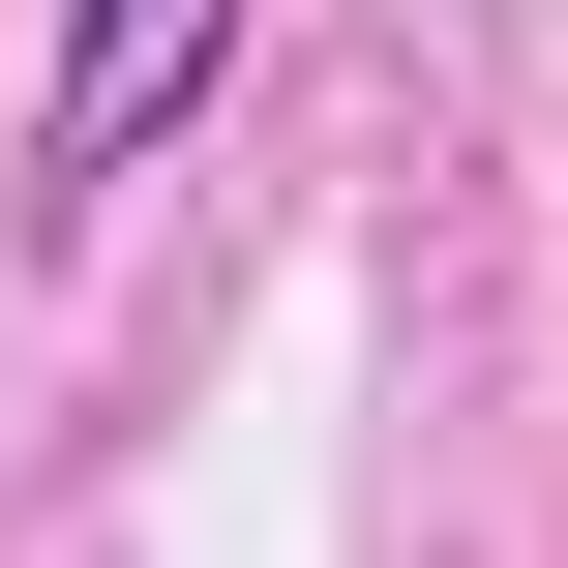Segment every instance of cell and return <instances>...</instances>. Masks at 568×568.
I'll use <instances>...</instances> for the list:
<instances>
[{"instance_id":"1","label":"cell","mask_w":568,"mask_h":568,"mask_svg":"<svg viewBox=\"0 0 568 568\" xmlns=\"http://www.w3.org/2000/svg\"><path fill=\"white\" fill-rule=\"evenodd\" d=\"M240 30L270 0H60V90H30V210H120L210 90H240Z\"/></svg>"}]
</instances>
